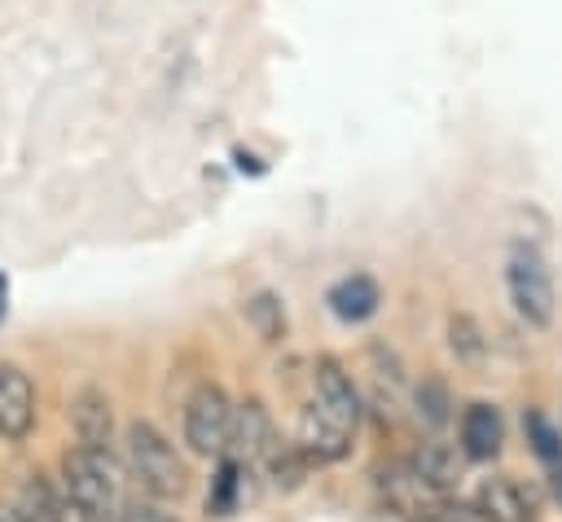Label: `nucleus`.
<instances>
[{
	"label": "nucleus",
	"mask_w": 562,
	"mask_h": 522,
	"mask_svg": "<svg viewBox=\"0 0 562 522\" xmlns=\"http://www.w3.org/2000/svg\"><path fill=\"white\" fill-rule=\"evenodd\" d=\"M127 469L154 500H180L189 491V465L154 421H132L123 434Z\"/></svg>",
	"instance_id": "obj_1"
},
{
	"label": "nucleus",
	"mask_w": 562,
	"mask_h": 522,
	"mask_svg": "<svg viewBox=\"0 0 562 522\" xmlns=\"http://www.w3.org/2000/svg\"><path fill=\"white\" fill-rule=\"evenodd\" d=\"M61 491L92 518V522H114L119 518V469L110 452L92 447H66L61 456Z\"/></svg>",
	"instance_id": "obj_2"
},
{
	"label": "nucleus",
	"mask_w": 562,
	"mask_h": 522,
	"mask_svg": "<svg viewBox=\"0 0 562 522\" xmlns=\"http://www.w3.org/2000/svg\"><path fill=\"white\" fill-rule=\"evenodd\" d=\"M505 290H509L514 311L531 329H549L553 325V276H549V263H544L540 246H531L522 237L509 246V254H505Z\"/></svg>",
	"instance_id": "obj_3"
},
{
	"label": "nucleus",
	"mask_w": 562,
	"mask_h": 522,
	"mask_svg": "<svg viewBox=\"0 0 562 522\" xmlns=\"http://www.w3.org/2000/svg\"><path fill=\"white\" fill-rule=\"evenodd\" d=\"M228 421H233V404L215 382L193 386V395L184 399V443L198 456H224L228 447Z\"/></svg>",
	"instance_id": "obj_4"
},
{
	"label": "nucleus",
	"mask_w": 562,
	"mask_h": 522,
	"mask_svg": "<svg viewBox=\"0 0 562 522\" xmlns=\"http://www.w3.org/2000/svg\"><path fill=\"white\" fill-rule=\"evenodd\" d=\"M351 425H342L338 417H329L316 399L303 408V417H299V434H294V443H299V452L312 461V465H334V461H342L347 452H351Z\"/></svg>",
	"instance_id": "obj_5"
},
{
	"label": "nucleus",
	"mask_w": 562,
	"mask_h": 522,
	"mask_svg": "<svg viewBox=\"0 0 562 522\" xmlns=\"http://www.w3.org/2000/svg\"><path fill=\"white\" fill-rule=\"evenodd\" d=\"M312 390H316V404L329 412V417H338L342 425H360V417H364V404H360V390H356V382H351V373L334 360V355H316V364H312Z\"/></svg>",
	"instance_id": "obj_6"
},
{
	"label": "nucleus",
	"mask_w": 562,
	"mask_h": 522,
	"mask_svg": "<svg viewBox=\"0 0 562 522\" xmlns=\"http://www.w3.org/2000/svg\"><path fill=\"white\" fill-rule=\"evenodd\" d=\"M35 408L40 399H35V382L26 377V368L0 360V439L9 443L26 439L35 425Z\"/></svg>",
	"instance_id": "obj_7"
},
{
	"label": "nucleus",
	"mask_w": 562,
	"mask_h": 522,
	"mask_svg": "<svg viewBox=\"0 0 562 522\" xmlns=\"http://www.w3.org/2000/svg\"><path fill=\"white\" fill-rule=\"evenodd\" d=\"M70 425H75V443L92 447V452H110L114 447V408L110 395L101 386H79L70 395Z\"/></svg>",
	"instance_id": "obj_8"
},
{
	"label": "nucleus",
	"mask_w": 562,
	"mask_h": 522,
	"mask_svg": "<svg viewBox=\"0 0 562 522\" xmlns=\"http://www.w3.org/2000/svg\"><path fill=\"white\" fill-rule=\"evenodd\" d=\"M272 434H277V430H272V417H268L263 399H259V395H246L241 404H233L224 456H233V461H241V465H255V461L263 456V447L272 443Z\"/></svg>",
	"instance_id": "obj_9"
},
{
	"label": "nucleus",
	"mask_w": 562,
	"mask_h": 522,
	"mask_svg": "<svg viewBox=\"0 0 562 522\" xmlns=\"http://www.w3.org/2000/svg\"><path fill=\"white\" fill-rule=\"evenodd\" d=\"M470 500L479 504V513H483L487 522H536V513H540L536 496H531L518 478H509V474L483 478Z\"/></svg>",
	"instance_id": "obj_10"
},
{
	"label": "nucleus",
	"mask_w": 562,
	"mask_h": 522,
	"mask_svg": "<svg viewBox=\"0 0 562 522\" xmlns=\"http://www.w3.org/2000/svg\"><path fill=\"white\" fill-rule=\"evenodd\" d=\"M325 303L342 325H364L382 307V285L369 272H347L325 290Z\"/></svg>",
	"instance_id": "obj_11"
},
{
	"label": "nucleus",
	"mask_w": 562,
	"mask_h": 522,
	"mask_svg": "<svg viewBox=\"0 0 562 522\" xmlns=\"http://www.w3.org/2000/svg\"><path fill=\"white\" fill-rule=\"evenodd\" d=\"M505 443V421L496 412V404H483L474 399L465 412H461V456L465 461H492Z\"/></svg>",
	"instance_id": "obj_12"
},
{
	"label": "nucleus",
	"mask_w": 562,
	"mask_h": 522,
	"mask_svg": "<svg viewBox=\"0 0 562 522\" xmlns=\"http://www.w3.org/2000/svg\"><path fill=\"white\" fill-rule=\"evenodd\" d=\"M0 522H57V491L44 483V474H26L22 487L0 500Z\"/></svg>",
	"instance_id": "obj_13"
},
{
	"label": "nucleus",
	"mask_w": 562,
	"mask_h": 522,
	"mask_svg": "<svg viewBox=\"0 0 562 522\" xmlns=\"http://www.w3.org/2000/svg\"><path fill=\"white\" fill-rule=\"evenodd\" d=\"M255 465H263V478L272 487H281V491H294L312 469V461L299 452V443L294 439H277V434H272V443L263 447V456Z\"/></svg>",
	"instance_id": "obj_14"
},
{
	"label": "nucleus",
	"mask_w": 562,
	"mask_h": 522,
	"mask_svg": "<svg viewBox=\"0 0 562 522\" xmlns=\"http://www.w3.org/2000/svg\"><path fill=\"white\" fill-rule=\"evenodd\" d=\"M413 469H417L430 487L452 491L457 478H461V447H452V443H443V439H430V443H422V452L413 456Z\"/></svg>",
	"instance_id": "obj_15"
},
{
	"label": "nucleus",
	"mask_w": 562,
	"mask_h": 522,
	"mask_svg": "<svg viewBox=\"0 0 562 522\" xmlns=\"http://www.w3.org/2000/svg\"><path fill=\"white\" fill-rule=\"evenodd\" d=\"M241 311H246V325L255 329L259 342H281L285 338V303H281V294L259 290V294L246 298Z\"/></svg>",
	"instance_id": "obj_16"
},
{
	"label": "nucleus",
	"mask_w": 562,
	"mask_h": 522,
	"mask_svg": "<svg viewBox=\"0 0 562 522\" xmlns=\"http://www.w3.org/2000/svg\"><path fill=\"white\" fill-rule=\"evenodd\" d=\"M522 434H527V443H531V456L553 474V469H562V430L540 412V408H527L522 412Z\"/></svg>",
	"instance_id": "obj_17"
},
{
	"label": "nucleus",
	"mask_w": 562,
	"mask_h": 522,
	"mask_svg": "<svg viewBox=\"0 0 562 522\" xmlns=\"http://www.w3.org/2000/svg\"><path fill=\"white\" fill-rule=\"evenodd\" d=\"M241 478H246V465L233 461V456H224L220 469H215V478H211V491H206V513L211 518L237 513V504H241Z\"/></svg>",
	"instance_id": "obj_18"
},
{
	"label": "nucleus",
	"mask_w": 562,
	"mask_h": 522,
	"mask_svg": "<svg viewBox=\"0 0 562 522\" xmlns=\"http://www.w3.org/2000/svg\"><path fill=\"white\" fill-rule=\"evenodd\" d=\"M413 404H417V421H426L430 430H439L448 421V408H452V395L443 386V377H422L417 390H413Z\"/></svg>",
	"instance_id": "obj_19"
},
{
	"label": "nucleus",
	"mask_w": 562,
	"mask_h": 522,
	"mask_svg": "<svg viewBox=\"0 0 562 522\" xmlns=\"http://www.w3.org/2000/svg\"><path fill=\"white\" fill-rule=\"evenodd\" d=\"M448 342H452V351L461 360H479L483 355V333H479V325L470 316H452L448 320Z\"/></svg>",
	"instance_id": "obj_20"
},
{
	"label": "nucleus",
	"mask_w": 562,
	"mask_h": 522,
	"mask_svg": "<svg viewBox=\"0 0 562 522\" xmlns=\"http://www.w3.org/2000/svg\"><path fill=\"white\" fill-rule=\"evenodd\" d=\"M114 522H180V518L167 513L158 500H127V504H119Z\"/></svg>",
	"instance_id": "obj_21"
},
{
	"label": "nucleus",
	"mask_w": 562,
	"mask_h": 522,
	"mask_svg": "<svg viewBox=\"0 0 562 522\" xmlns=\"http://www.w3.org/2000/svg\"><path fill=\"white\" fill-rule=\"evenodd\" d=\"M4 311H9V281H4V272H0V320H4Z\"/></svg>",
	"instance_id": "obj_22"
}]
</instances>
